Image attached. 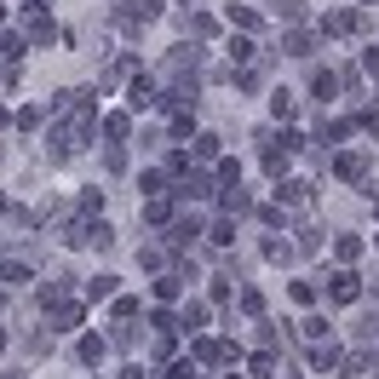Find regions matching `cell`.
<instances>
[{
	"mask_svg": "<svg viewBox=\"0 0 379 379\" xmlns=\"http://www.w3.org/2000/svg\"><path fill=\"white\" fill-rule=\"evenodd\" d=\"M327 299H334V305H356L362 299V276L356 270H334V276H327Z\"/></svg>",
	"mask_w": 379,
	"mask_h": 379,
	"instance_id": "1",
	"label": "cell"
},
{
	"mask_svg": "<svg viewBox=\"0 0 379 379\" xmlns=\"http://www.w3.org/2000/svg\"><path fill=\"white\" fill-rule=\"evenodd\" d=\"M127 104H133L138 115H144V109H155V104H161V98H155V80H133V92H127Z\"/></svg>",
	"mask_w": 379,
	"mask_h": 379,
	"instance_id": "2",
	"label": "cell"
},
{
	"mask_svg": "<svg viewBox=\"0 0 379 379\" xmlns=\"http://www.w3.org/2000/svg\"><path fill=\"white\" fill-rule=\"evenodd\" d=\"M178 195H184V202H207V195H213V178H207V173H190L184 184H178Z\"/></svg>",
	"mask_w": 379,
	"mask_h": 379,
	"instance_id": "3",
	"label": "cell"
},
{
	"mask_svg": "<svg viewBox=\"0 0 379 379\" xmlns=\"http://www.w3.org/2000/svg\"><path fill=\"white\" fill-rule=\"evenodd\" d=\"M339 178H351V184H362V178H368V155H362V150L339 155Z\"/></svg>",
	"mask_w": 379,
	"mask_h": 379,
	"instance_id": "4",
	"label": "cell"
},
{
	"mask_svg": "<svg viewBox=\"0 0 379 379\" xmlns=\"http://www.w3.org/2000/svg\"><path fill=\"white\" fill-rule=\"evenodd\" d=\"M104 351H109V339H80V362H87V368H98V362H104Z\"/></svg>",
	"mask_w": 379,
	"mask_h": 379,
	"instance_id": "5",
	"label": "cell"
},
{
	"mask_svg": "<svg viewBox=\"0 0 379 379\" xmlns=\"http://www.w3.org/2000/svg\"><path fill=\"white\" fill-rule=\"evenodd\" d=\"M190 236H202V224H195V219H178V224L167 230V247H184Z\"/></svg>",
	"mask_w": 379,
	"mask_h": 379,
	"instance_id": "6",
	"label": "cell"
},
{
	"mask_svg": "<svg viewBox=\"0 0 379 379\" xmlns=\"http://www.w3.org/2000/svg\"><path fill=\"white\" fill-rule=\"evenodd\" d=\"M75 322H80V305H58L52 310V334H69Z\"/></svg>",
	"mask_w": 379,
	"mask_h": 379,
	"instance_id": "7",
	"label": "cell"
},
{
	"mask_svg": "<svg viewBox=\"0 0 379 379\" xmlns=\"http://www.w3.org/2000/svg\"><path fill=\"white\" fill-rule=\"evenodd\" d=\"M270 12H276L282 23H299V18H305V0H270Z\"/></svg>",
	"mask_w": 379,
	"mask_h": 379,
	"instance_id": "8",
	"label": "cell"
},
{
	"mask_svg": "<svg viewBox=\"0 0 379 379\" xmlns=\"http://www.w3.org/2000/svg\"><path fill=\"white\" fill-rule=\"evenodd\" d=\"M270 109H276V121H293V92L276 87V92H270Z\"/></svg>",
	"mask_w": 379,
	"mask_h": 379,
	"instance_id": "9",
	"label": "cell"
},
{
	"mask_svg": "<svg viewBox=\"0 0 379 379\" xmlns=\"http://www.w3.org/2000/svg\"><path fill=\"white\" fill-rule=\"evenodd\" d=\"M276 195H282V202H293V207H305V202H310V184H305V178H293V184H282Z\"/></svg>",
	"mask_w": 379,
	"mask_h": 379,
	"instance_id": "10",
	"label": "cell"
},
{
	"mask_svg": "<svg viewBox=\"0 0 379 379\" xmlns=\"http://www.w3.org/2000/svg\"><path fill=\"white\" fill-rule=\"evenodd\" d=\"M0 282H6V288L29 282V265H23V259H12V265H0Z\"/></svg>",
	"mask_w": 379,
	"mask_h": 379,
	"instance_id": "11",
	"label": "cell"
},
{
	"mask_svg": "<svg viewBox=\"0 0 379 379\" xmlns=\"http://www.w3.org/2000/svg\"><path fill=\"white\" fill-rule=\"evenodd\" d=\"M282 52H293V58H310V52H316V41H310V35H288V41H282Z\"/></svg>",
	"mask_w": 379,
	"mask_h": 379,
	"instance_id": "12",
	"label": "cell"
},
{
	"mask_svg": "<svg viewBox=\"0 0 379 379\" xmlns=\"http://www.w3.org/2000/svg\"><path fill=\"white\" fill-rule=\"evenodd\" d=\"M178 327H190V334H202V327H207V305H184V322H178Z\"/></svg>",
	"mask_w": 379,
	"mask_h": 379,
	"instance_id": "13",
	"label": "cell"
},
{
	"mask_svg": "<svg viewBox=\"0 0 379 379\" xmlns=\"http://www.w3.org/2000/svg\"><path fill=\"white\" fill-rule=\"evenodd\" d=\"M310 92H316V98H334V92H339V75H327V69H316V80H310Z\"/></svg>",
	"mask_w": 379,
	"mask_h": 379,
	"instance_id": "14",
	"label": "cell"
},
{
	"mask_svg": "<svg viewBox=\"0 0 379 379\" xmlns=\"http://www.w3.org/2000/svg\"><path fill=\"white\" fill-rule=\"evenodd\" d=\"M276 368H282V362H276L270 351H265V356H253V379H282V373H276Z\"/></svg>",
	"mask_w": 379,
	"mask_h": 379,
	"instance_id": "15",
	"label": "cell"
},
{
	"mask_svg": "<svg viewBox=\"0 0 379 379\" xmlns=\"http://www.w3.org/2000/svg\"><path fill=\"white\" fill-rule=\"evenodd\" d=\"M224 213H247V190L241 184H224Z\"/></svg>",
	"mask_w": 379,
	"mask_h": 379,
	"instance_id": "16",
	"label": "cell"
},
{
	"mask_svg": "<svg viewBox=\"0 0 379 379\" xmlns=\"http://www.w3.org/2000/svg\"><path fill=\"white\" fill-rule=\"evenodd\" d=\"M334 362H339V351H334V345H316V351H310V368H322V373H327Z\"/></svg>",
	"mask_w": 379,
	"mask_h": 379,
	"instance_id": "17",
	"label": "cell"
},
{
	"mask_svg": "<svg viewBox=\"0 0 379 379\" xmlns=\"http://www.w3.org/2000/svg\"><path fill=\"white\" fill-rule=\"evenodd\" d=\"M144 219H150V224H167V219H173V207L161 202V195H150V207H144Z\"/></svg>",
	"mask_w": 379,
	"mask_h": 379,
	"instance_id": "18",
	"label": "cell"
},
{
	"mask_svg": "<svg viewBox=\"0 0 379 379\" xmlns=\"http://www.w3.org/2000/svg\"><path fill=\"white\" fill-rule=\"evenodd\" d=\"M0 58L18 63V58H23V35H0Z\"/></svg>",
	"mask_w": 379,
	"mask_h": 379,
	"instance_id": "19",
	"label": "cell"
},
{
	"mask_svg": "<svg viewBox=\"0 0 379 379\" xmlns=\"http://www.w3.org/2000/svg\"><path fill=\"white\" fill-rule=\"evenodd\" d=\"M230 23L236 29H259V12L253 6H230Z\"/></svg>",
	"mask_w": 379,
	"mask_h": 379,
	"instance_id": "20",
	"label": "cell"
},
{
	"mask_svg": "<svg viewBox=\"0 0 379 379\" xmlns=\"http://www.w3.org/2000/svg\"><path fill=\"white\" fill-rule=\"evenodd\" d=\"M241 310H247V316H259V310H265V293H259V288H241Z\"/></svg>",
	"mask_w": 379,
	"mask_h": 379,
	"instance_id": "21",
	"label": "cell"
},
{
	"mask_svg": "<svg viewBox=\"0 0 379 379\" xmlns=\"http://www.w3.org/2000/svg\"><path fill=\"white\" fill-rule=\"evenodd\" d=\"M115 293V276H98V282H87V299H109Z\"/></svg>",
	"mask_w": 379,
	"mask_h": 379,
	"instance_id": "22",
	"label": "cell"
},
{
	"mask_svg": "<svg viewBox=\"0 0 379 379\" xmlns=\"http://www.w3.org/2000/svg\"><path fill=\"white\" fill-rule=\"evenodd\" d=\"M299 334H305V339H310V345H322V339H327V322H322V316H310V322H305V327H299Z\"/></svg>",
	"mask_w": 379,
	"mask_h": 379,
	"instance_id": "23",
	"label": "cell"
},
{
	"mask_svg": "<svg viewBox=\"0 0 379 379\" xmlns=\"http://www.w3.org/2000/svg\"><path fill=\"white\" fill-rule=\"evenodd\" d=\"M127 127H133V121H127V115H109V121H104V133H109L115 144H121V138H127Z\"/></svg>",
	"mask_w": 379,
	"mask_h": 379,
	"instance_id": "24",
	"label": "cell"
},
{
	"mask_svg": "<svg viewBox=\"0 0 379 379\" xmlns=\"http://www.w3.org/2000/svg\"><path fill=\"white\" fill-rule=\"evenodd\" d=\"M104 167H109V173L127 167V150H121V144H109V150H104Z\"/></svg>",
	"mask_w": 379,
	"mask_h": 379,
	"instance_id": "25",
	"label": "cell"
},
{
	"mask_svg": "<svg viewBox=\"0 0 379 379\" xmlns=\"http://www.w3.org/2000/svg\"><path fill=\"white\" fill-rule=\"evenodd\" d=\"M207 236H213V241H219V247H224V241H236V224H230V219H219V224H213V230H207Z\"/></svg>",
	"mask_w": 379,
	"mask_h": 379,
	"instance_id": "26",
	"label": "cell"
},
{
	"mask_svg": "<svg viewBox=\"0 0 379 379\" xmlns=\"http://www.w3.org/2000/svg\"><path fill=\"white\" fill-rule=\"evenodd\" d=\"M316 247H322V230L305 224V230H299V253H316Z\"/></svg>",
	"mask_w": 379,
	"mask_h": 379,
	"instance_id": "27",
	"label": "cell"
},
{
	"mask_svg": "<svg viewBox=\"0 0 379 379\" xmlns=\"http://www.w3.org/2000/svg\"><path fill=\"white\" fill-rule=\"evenodd\" d=\"M356 253H362V241H356V236H339V265H351Z\"/></svg>",
	"mask_w": 379,
	"mask_h": 379,
	"instance_id": "28",
	"label": "cell"
},
{
	"mask_svg": "<svg viewBox=\"0 0 379 379\" xmlns=\"http://www.w3.org/2000/svg\"><path fill=\"white\" fill-rule=\"evenodd\" d=\"M41 121H46V104H29V109L18 115V127H41Z\"/></svg>",
	"mask_w": 379,
	"mask_h": 379,
	"instance_id": "29",
	"label": "cell"
},
{
	"mask_svg": "<svg viewBox=\"0 0 379 379\" xmlns=\"http://www.w3.org/2000/svg\"><path fill=\"white\" fill-rule=\"evenodd\" d=\"M155 299H178V276H161V282H155Z\"/></svg>",
	"mask_w": 379,
	"mask_h": 379,
	"instance_id": "30",
	"label": "cell"
},
{
	"mask_svg": "<svg viewBox=\"0 0 379 379\" xmlns=\"http://www.w3.org/2000/svg\"><path fill=\"white\" fill-rule=\"evenodd\" d=\"M195 155H202V161H207V155H219V138L202 133V138H195Z\"/></svg>",
	"mask_w": 379,
	"mask_h": 379,
	"instance_id": "31",
	"label": "cell"
},
{
	"mask_svg": "<svg viewBox=\"0 0 379 379\" xmlns=\"http://www.w3.org/2000/svg\"><path fill=\"white\" fill-rule=\"evenodd\" d=\"M92 247H115V230L109 224H92Z\"/></svg>",
	"mask_w": 379,
	"mask_h": 379,
	"instance_id": "32",
	"label": "cell"
},
{
	"mask_svg": "<svg viewBox=\"0 0 379 379\" xmlns=\"http://www.w3.org/2000/svg\"><path fill=\"white\" fill-rule=\"evenodd\" d=\"M167 379H195V362H173V368H167Z\"/></svg>",
	"mask_w": 379,
	"mask_h": 379,
	"instance_id": "33",
	"label": "cell"
},
{
	"mask_svg": "<svg viewBox=\"0 0 379 379\" xmlns=\"http://www.w3.org/2000/svg\"><path fill=\"white\" fill-rule=\"evenodd\" d=\"M362 69H368V75H379V46H368V52H362Z\"/></svg>",
	"mask_w": 379,
	"mask_h": 379,
	"instance_id": "34",
	"label": "cell"
},
{
	"mask_svg": "<svg viewBox=\"0 0 379 379\" xmlns=\"http://www.w3.org/2000/svg\"><path fill=\"white\" fill-rule=\"evenodd\" d=\"M373 299H379V276H373Z\"/></svg>",
	"mask_w": 379,
	"mask_h": 379,
	"instance_id": "35",
	"label": "cell"
},
{
	"mask_svg": "<svg viewBox=\"0 0 379 379\" xmlns=\"http://www.w3.org/2000/svg\"><path fill=\"white\" fill-rule=\"evenodd\" d=\"M0 351H6V334H0Z\"/></svg>",
	"mask_w": 379,
	"mask_h": 379,
	"instance_id": "36",
	"label": "cell"
},
{
	"mask_svg": "<svg viewBox=\"0 0 379 379\" xmlns=\"http://www.w3.org/2000/svg\"><path fill=\"white\" fill-rule=\"evenodd\" d=\"M0 127H6V109H0Z\"/></svg>",
	"mask_w": 379,
	"mask_h": 379,
	"instance_id": "37",
	"label": "cell"
}]
</instances>
